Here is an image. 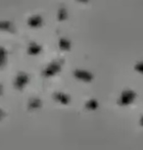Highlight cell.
Listing matches in <instances>:
<instances>
[{"instance_id":"obj_10","label":"cell","mask_w":143,"mask_h":150,"mask_svg":"<svg viewBox=\"0 0 143 150\" xmlns=\"http://www.w3.org/2000/svg\"><path fill=\"white\" fill-rule=\"evenodd\" d=\"M134 71L143 75V62H138L134 65Z\"/></svg>"},{"instance_id":"obj_8","label":"cell","mask_w":143,"mask_h":150,"mask_svg":"<svg viewBox=\"0 0 143 150\" xmlns=\"http://www.w3.org/2000/svg\"><path fill=\"white\" fill-rule=\"evenodd\" d=\"M30 26L35 27V28L40 27L41 25H42V19H41L39 16L33 17V18L30 21Z\"/></svg>"},{"instance_id":"obj_3","label":"cell","mask_w":143,"mask_h":150,"mask_svg":"<svg viewBox=\"0 0 143 150\" xmlns=\"http://www.w3.org/2000/svg\"><path fill=\"white\" fill-rule=\"evenodd\" d=\"M74 77L75 80L80 81L82 83H91L94 79L93 75L90 72L82 69H75L74 71Z\"/></svg>"},{"instance_id":"obj_1","label":"cell","mask_w":143,"mask_h":150,"mask_svg":"<svg viewBox=\"0 0 143 150\" xmlns=\"http://www.w3.org/2000/svg\"><path fill=\"white\" fill-rule=\"evenodd\" d=\"M137 97L136 92L132 89H125L120 93L119 99H118V104L122 107L128 106L132 104Z\"/></svg>"},{"instance_id":"obj_4","label":"cell","mask_w":143,"mask_h":150,"mask_svg":"<svg viewBox=\"0 0 143 150\" xmlns=\"http://www.w3.org/2000/svg\"><path fill=\"white\" fill-rule=\"evenodd\" d=\"M53 99L54 101H56L57 103H60L62 105H68L71 101V97L69 96V94H67L65 92L62 91H56L53 94Z\"/></svg>"},{"instance_id":"obj_9","label":"cell","mask_w":143,"mask_h":150,"mask_svg":"<svg viewBox=\"0 0 143 150\" xmlns=\"http://www.w3.org/2000/svg\"><path fill=\"white\" fill-rule=\"evenodd\" d=\"M30 51L32 54H38V53H40L41 51V47L37 44H32V46H30Z\"/></svg>"},{"instance_id":"obj_11","label":"cell","mask_w":143,"mask_h":150,"mask_svg":"<svg viewBox=\"0 0 143 150\" xmlns=\"http://www.w3.org/2000/svg\"><path fill=\"white\" fill-rule=\"evenodd\" d=\"M77 2H80V3H87L89 2V0H77Z\"/></svg>"},{"instance_id":"obj_2","label":"cell","mask_w":143,"mask_h":150,"mask_svg":"<svg viewBox=\"0 0 143 150\" xmlns=\"http://www.w3.org/2000/svg\"><path fill=\"white\" fill-rule=\"evenodd\" d=\"M62 70V64L58 61H54L50 63L43 71V76L45 78H52L58 75Z\"/></svg>"},{"instance_id":"obj_12","label":"cell","mask_w":143,"mask_h":150,"mask_svg":"<svg viewBox=\"0 0 143 150\" xmlns=\"http://www.w3.org/2000/svg\"><path fill=\"white\" fill-rule=\"evenodd\" d=\"M139 125L143 128V116H142L141 118H140V120H139Z\"/></svg>"},{"instance_id":"obj_7","label":"cell","mask_w":143,"mask_h":150,"mask_svg":"<svg viewBox=\"0 0 143 150\" xmlns=\"http://www.w3.org/2000/svg\"><path fill=\"white\" fill-rule=\"evenodd\" d=\"M68 18H69L68 10L65 7H61L57 13V20L59 22H65L68 20Z\"/></svg>"},{"instance_id":"obj_5","label":"cell","mask_w":143,"mask_h":150,"mask_svg":"<svg viewBox=\"0 0 143 150\" xmlns=\"http://www.w3.org/2000/svg\"><path fill=\"white\" fill-rule=\"evenodd\" d=\"M59 48L61 51H70L72 49V43L68 38H61L59 40Z\"/></svg>"},{"instance_id":"obj_6","label":"cell","mask_w":143,"mask_h":150,"mask_svg":"<svg viewBox=\"0 0 143 150\" xmlns=\"http://www.w3.org/2000/svg\"><path fill=\"white\" fill-rule=\"evenodd\" d=\"M85 108L88 110V111H95L99 108V103L96 99L94 98H91V99H88L85 103Z\"/></svg>"}]
</instances>
